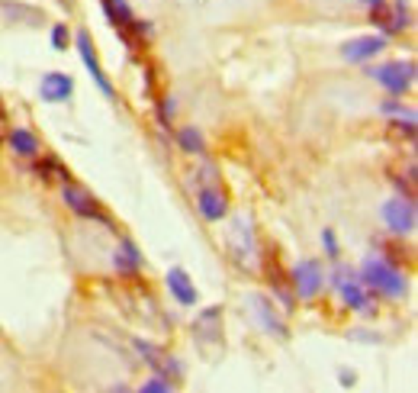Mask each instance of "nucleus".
<instances>
[{
	"instance_id": "nucleus-1",
	"label": "nucleus",
	"mask_w": 418,
	"mask_h": 393,
	"mask_svg": "<svg viewBox=\"0 0 418 393\" xmlns=\"http://www.w3.org/2000/svg\"><path fill=\"white\" fill-rule=\"evenodd\" d=\"M357 277H361L363 287H370V290H376V294L390 297V300H402L405 290H409V284H405L402 271H399L392 261L376 258V255H370V258L363 261V265H361V274H357Z\"/></svg>"
},
{
	"instance_id": "nucleus-2",
	"label": "nucleus",
	"mask_w": 418,
	"mask_h": 393,
	"mask_svg": "<svg viewBox=\"0 0 418 393\" xmlns=\"http://www.w3.org/2000/svg\"><path fill=\"white\" fill-rule=\"evenodd\" d=\"M229 252L242 267L254 271L258 267V242H254V226H251L248 213H238L229 226Z\"/></svg>"
},
{
	"instance_id": "nucleus-3",
	"label": "nucleus",
	"mask_w": 418,
	"mask_h": 393,
	"mask_svg": "<svg viewBox=\"0 0 418 393\" xmlns=\"http://www.w3.org/2000/svg\"><path fill=\"white\" fill-rule=\"evenodd\" d=\"M244 313H248L251 323L258 326V329H264L267 336H277V338H286V336H290L286 323L277 316V309H273V303L267 300V297L248 294V297H244Z\"/></svg>"
},
{
	"instance_id": "nucleus-4",
	"label": "nucleus",
	"mask_w": 418,
	"mask_h": 393,
	"mask_svg": "<svg viewBox=\"0 0 418 393\" xmlns=\"http://www.w3.org/2000/svg\"><path fill=\"white\" fill-rule=\"evenodd\" d=\"M322 284H325V274H322V265L315 258H303L290 274V287L296 300H315Z\"/></svg>"
},
{
	"instance_id": "nucleus-5",
	"label": "nucleus",
	"mask_w": 418,
	"mask_h": 393,
	"mask_svg": "<svg viewBox=\"0 0 418 393\" xmlns=\"http://www.w3.org/2000/svg\"><path fill=\"white\" fill-rule=\"evenodd\" d=\"M376 84H383L390 94H405L412 84H415V65L412 62H392V65H380V68H370L367 71Z\"/></svg>"
},
{
	"instance_id": "nucleus-6",
	"label": "nucleus",
	"mask_w": 418,
	"mask_h": 393,
	"mask_svg": "<svg viewBox=\"0 0 418 393\" xmlns=\"http://www.w3.org/2000/svg\"><path fill=\"white\" fill-rule=\"evenodd\" d=\"M62 196H64V204H68L81 219H97V223H103L110 232L116 229V226H113V219L106 216L103 210H100V204H97V200H94V196L87 194L84 187H77V184L68 181V184H64V190H62Z\"/></svg>"
},
{
	"instance_id": "nucleus-7",
	"label": "nucleus",
	"mask_w": 418,
	"mask_h": 393,
	"mask_svg": "<svg viewBox=\"0 0 418 393\" xmlns=\"http://www.w3.org/2000/svg\"><path fill=\"white\" fill-rule=\"evenodd\" d=\"M383 223L392 236H412L415 232V204L409 196H396L383 204Z\"/></svg>"
},
{
	"instance_id": "nucleus-8",
	"label": "nucleus",
	"mask_w": 418,
	"mask_h": 393,
	"mask_svg": "<svg viewBox=\"0 0 418 393\" xmlns=\"http://www.w3.org/2000/svg\"><path fill=\"white\" fill-rule=\"evenodd\" d=\"M74 43H77V52H81V62H84V68H87V74L94 77V84H97L100 91L106 94V97H116V91H113V81H110V77H106V71L100 68V58L94 55L91 33H87V29H77Z\"/></svg>"
},
{
	"instance_id": "nucleus-9",
	"label": "nucleus",
	"mask_w": 418,
	"mask_h": 393,
	"mask_svg": "<svg viewBox=\"0 0 418 393\" xmlns=\"http://www.w3.org/2000/svg\"><path fill=\"white\" fill-rule=\"evenodd\" d=\"M370 10H373V13H370V23L383 29V35L402 33V29L412 26V16H409V10H405V4L386 7V0H383V4H376V7H370Z\"/></svg>"
},
{
	"instance_id": "nucleus-10",
	"label": "nucleus",
	"mask_w": 418,
	"mask_h": 393,
	"mask_svg": "<svg viewBox=\"0 0 418 393\" xmlns=\"http://www.w3.org/2000/svg\"><path fill=\"white\" fill-rule=\"evenodd\" d=\"M39 94L45 104H64V100H71V94H74V81H71L68 74H62V71H49V74L42 77Z\"/></svg>"
},
{
	"instance_id": "nucleus-11",
	"label": "nucleus",
	"mask_w": 418,
	"mask_h": 393,
	"mask_svg": "<svg viewBox=\"0 0 418 393\" xmlns=\"http://www.w3.org/2000/svg\"><path fill=\"white\" fill-rule=\"evenodd\" d=\"M383 49H386L383 35H361V39H351V43L341 45V55L348 58L351 65H357V62H367V58L380 55Z\"/></svg>"
},
{
	"instance_id": "nucleus-12",
	"label": "nucleus",
	"mask_w": 418,
	"mask_h": 393,
	"mask_svg": "<svg viewBox=\"0 0 418 393\" xmlns=\"http://www.w3.org/2000/svg\"><path fill=\"white\" fill-rule=\"evenodd\" d=\"M196 206H200L203 219H209V223H222L229 216V200H225V194L219 187H203L200 196H196Z\"/></svg>"
},
{
	"instance_id": "nucleus-13",
	"label": "nucleus",
	"mask_w": 418,
	"mask_h": 393,
	"mask_svg": "<svg viewBox=\"0 0 418 393\" xmlns=\"http://www.w3.org/2000/svg\"><path fill=\"white\" fill-rule=\"evenodd\" d=\"M167 290H171V297H174L181 306H196V303H200V294H196L193 281H190V274L183 271V267H171V271H167Z\"/></svg>"
},
{
	"instance_id": "nucleus-14",
	"label": "nucleus",
	"mask_w": 418,
	"mask_h": 393,
	"mask_svg": "<svg viewBox=\"0 0 418 393\" xmlns=\"http://www.w3.org/2000/svg\"><path fill=\"white\" fill-rule=\"evenodd\" d=\"M338 290H341L344 303H348L351 309H357V313H363V316H373V313H376L373 300L367 297V290H363V284H361V277H357V274H351L348 281L338 284Z\"/></svg>"
},
{
	"instance_id": "nucleus-15",
	"label": "nucleus",
	"mask_w": 418,
	"mask_h": 393,
	"mask_svg": "<svg viewBox=\"0 0 418 393\" xmlns=\"http://www.w3.org/2000/svg\"><path fill=\"white\" fill-rule=\"evenodd\" d=\"M222 309L219 306H209V309H203L200 316H196V323H193V336L200 338L203 345H213V342H219V338H222Z\"/></svg>"
},
{
	"instance_id": "nucleus-16",
	"label": "nucleus",
	"mask_w": 418,
	"mask_h": 393,
	"mask_svg": "<svg viewBox=\"0 0 418 393\" xmlns=\"http://www.w3.org/2000/svg\"><path fill=\"white\" fill-rule=\"evenodd\" d=\"M135 351H139V358L142 361H148V365L154 367V371H161V374H181V365H177V361H171V355H164V351L161 348H154L152 342H142V338H135Z\"/></svg>"
},
{
	"instance_id": "nucleus-17",
	"label": "nucleus",
	"mask_w": 418,
	"mask_h": 393,
	"mask_svg": "<svg viewBox=\"0 0 418 393\" xmlns=\"http://www.w3.org/2000/svg\"><path fill=\"white\" fill-rule=\"evenodd\" d=\"M113 265H116V271L123 274V277H135L142 267V252L135 248L132 239H119L116 245V255H113Z\"/></svg>"
},
{
	"instance_id": "nucleus-18",
	"label": "nucleus",
	"mask_w": 418,
	"mask_h": 393,
	"mask_svg": "<svg viewBox=\"0 0 418 393\" xmlns=\"http://www.w3.org/2000/svg\"><path fill=\"white\" fill-rule=\"evenodd\" d=\"M4 139H7L10 152L20 155V158H35V155L42 152V145H39V139H35V133H33V129H26V126L10 129Z\"/></svg>"
},
{
	"instance_id": "nucleus-19",
	"label": "nucleus",
	"mask_w": 418,
	"mask_h": 393,
	"mask_svg": "<svg viewBox=\"0 0 418 393\" xmlns=\"http://www.w3.org/2000/svg\"><path fill=\"white\" fill-rule=\"evenodd\" d=\"M103 10H106V20H110L116 29H132L135 26V13L125 0H103Z\"/></svg>"
},
{
	"instance_id": "nucleus-20",
	"label": "nucleus",
	"mask_w": 418,
	"mask_h": 393,
	"mask_svg": "<svg viewBox=\"0 0 418 393\" xmlns=\"http://www.w3.org/2000/svg\"><path fill=\"white\" fill-rule=\"evenodd\" d=\"M271 290H273V297H277V303L283 306V313H290L293 306H296V294H293V287H286V277H283V271H280L277 265L271 267Z\"/></svg>"
},
{
	"instance_id": "nucleus-21",
	"label": "nucleus",
	"mask_w": 418,
	"mask_h": 393,
	"mask_svg": "<svg viewBox=\"0 0 418 393\" xmlns=\"http://www.w3.org/2000/svg\"><path fill=\"white\" fill-rule=\"evenodd\" d=\"M177 145H181V152H187V155H203L206 152L203 135L196 133V126H183L181 133H177Z\"/></svg>"
},
{
	"instance_id": "nucleus-22",
	"label": "nucleus",
	"mask_w": 418,
	"mask_h": 393,
	"mask_svg": "<svg viewBox=\"0 0 418 393\" xmlns=\"http://www.w3.org/2000/svg\"><path fill=\"white\" fill-rule=\"evenodd\" d=\"M4 16H7L10 23H39L42 13L35 7H26V4H7L4 7Z\"/></svg>"
},
{
	"instance_id": "nucleus-23",
	"label": "nucleus",
	"mask_w": 418,
	"mask_h": 393,
	"mask_svg": "<svg viewBox=\"0 0 418 393\" xmlns=\"http://www.w3.org/2000/svg\"><path fill=\"white\" fill-rule=\"evenodd\" d=\"M390 129H392V135L396 139H405V142H415V120H392L390 123Z\"/></svg>"
},
{
	"instance_id": "nucleus-24",
	"label": "nucleus",
	"mask_w": 418,
	"mask_h": 393,
	"mask_svg": "<svg viewBox=\"0 0 418 393\" xmlns=\"http://www.w3.org/2000/svg\"><path fill=\"white\" fill-rule=\"evenodd\" d=\"M139 390H142V393H171V390H174V384H171L167 377H161V374H154V377L145 380Z\"/></svg>"
},
{
	"instance_id": "nucleus-25",
	"label": "nucleus",
	"mask_w": 418,
	"mask_h": 393,
	"mask_svg": "<svg viewBox=\"0 0 418 393\" xmlns=\"http://www.w3.org/2000/svg\"><path fill=\"white\" fill-rule=\"evenodd\" d=\"M68 43H71L68 26H64V23H55V26H52V49L64 52V49H68Z\"/></svg>"
},
{
	"instance_id": "nucleus-26",
	"label": "nucleus",
	"mask_w": 418,
	"mask_h": 393,
	"mask_svg": "<svg viewBox=\"0 0 418 393\" xmlns=\"http://www.w3.org/2000/svg\"><path fill=\"white\" fill-rule=\"evenodd\" d=\"M383 113H390V116H396V120H415V110H405V106L396 104V100H386Z\"/></svg>"
},
{
	"instance_id": "nucleus-27",
	"label": "nucleus",
	"mask_w": 418,
	"mask_h": 393,
	"mask_svg": "<svg viewBox=\"0 0 418 393\" xmlns=\"http://www.w3.org/2000/svg\"><path fill=\"white\" fill-rule=\"evenodd\" d=\"M171 116H174V100L164 97V100L158 104V123L167 129V126H171Z\"/></svg>"
},
{
	"instance_id": "nucleus-28",
	"label": "nucleus",
	"mask_w": 418,
	"mask_h": 393,
	"mask_svg": "<svg viewBox=\"0 0 418 393\" xmlns=\"http://www.w3.org/2000/svg\"><path fill=\"white\" fill-rule=\"evenodd\" d=\"M322 245H325V255H328V258H338V239H334V232H332V229L322 232Z\"/></svg>"
},
{
	"instance_id": "nucleus-29",
	"label": "nucleus",
	"mask_w": 418,
	"mask_h": 393,
	"mask_svg": "<svg viewBox=\"0 0 418 393\" xmlns=\"http://www.w3.org/2000/svg\"><path fill=\"white\" fill-rule=\"evenodd\" d=\"M351 274H354V271H351L348 265H338V267H334V271H332V287H338V284H341V281H348Z\"/></svg>"
},
{
	"instance_id": "nucleus-30",
	"label": "nucleus",
	"mask_w": 418,
	"mask_h": 393,
	"mask_svg": "<svg viewBox=\"0 0 418 393\" xmlns=\"http://www.w3.org/2000/svg\"><path fill=\"white\" fill-rule=\"evenodd\" d=\"M341 387H354V374H341Z\"/></svg>"
},
{
	"instance_id": "nucleus-31",
	"label": "nucleus",
	"mask_w": 418,
	"mask_h": 393,
	"mask_svg": "<svg viewBox=\"0 0 418 393\" xmlns=\"http://www.w3.org/2000/svg\"><path fill=\"white\" fill-rule=\"evenodd\" d=\"M361 4H367V7H376V4H383V0H361Z\"/></svg>"
},
{
	"instance_id": "nucleus-32",
	"label": "nucleus",
	"mask_w": 418,
	"mask_h": 393,
	"mask_svg": "<svg viewBox=\"0 0 418 393\" xmlns=\"http://www.w3.org/2000/svg\"><path fill=\"white\" fill-rule=\"evenodd\" d=\"M0 120H7V110H4V104H0Z\"/></svg>"
},
{
	"instance_id": "nucleus-33",
	"label": "nucleus",
	"mask_w": 418,
	"mask_h": 393,
	"mask_svg": "<svg viewBox=\"0 0 418 393\" xmlns=\"http://www.w3.org/2000/svg\"><path fill=\"white\" fill-rule=\"evenodd\" d=\"M0 145H4V133H0Z\"/></svg>"
}]
</instances>
